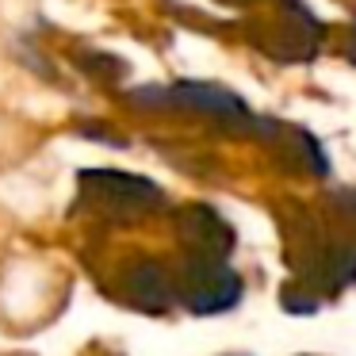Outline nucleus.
<instances>
[{"label": "nucleus", "mask_w": 356, "mask_h": 356, "mask_svg": "<svg viewBox=\"0 0 356 356\" xmlns=\"http://www.w3.org/2000/svg\"><path fill=\"white\" fill-rule=\"evenodd\" d=\"M172 287H177V307L203 318L226 314L241 302V276L226 264V257L184 253L172 268Z\"/></svg>", "instance_id": "1"}, {"label": "nucleus", "mask_w": 356, "mask_h": 356, "mask_svg": "<svg viewBox=\"0 0 356 356\" xmlns=\"http://www.w3.org/2000/svg\"><path fill=\"white\" fill-rule=\"evenodd\" d=\"M81 200L77 207H88L92 215L111 218V222H134V218L149 215L165 203L161 188H154L142 177H127V172L111 169H88L81 172Z\"/></svg>", "instance_id": "2"}, {"label": "nucleus", "mask_w": 356, "mask_h": 356, "mask_svg": "<svg viewBox=\"0 0 356 356\" xmlns=\"http://www.w3.org/2000/svg\"><path fill=\"white\" fill-rule=\"evenodd\" d=\"M333 222H337V238L348 253L356 257V192H345L337 200V211H333Z\"/></svg>", "instance_id": "3"}]
</instances>
